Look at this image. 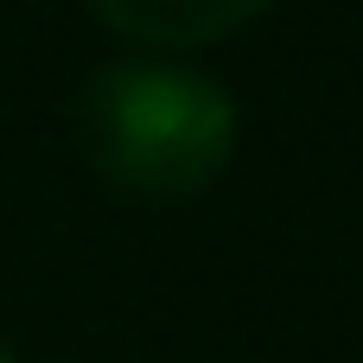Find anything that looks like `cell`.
I'll return each mask as SVG.
<instances>
[{
    "instance_id": "1",
    "label": "cell",
    "mask_w": 363,
    "mask_h": 363,
    "mask_svg": "<svg viewBox=\"0 0 363 363\" xmlns=\"http://www.w3.org/2000/svg\"><path fill=\"white\" fill-rule=\"evenodd\" d=\"M77 128H83L89 160L115 185L147 191V198H179V191L211 185L230 166L236 96L185 57L128 51L83 77Z\"/></svg>"
},
{
    "instance_id": "3",
    "label": "cell",
    "mask_w": 363,
    "mask_h": 363,
    "mask_svg": "<svg viewBox=\"0 0 363 363\" xmlns=\"http://www.w3.org/2000/svg\"><path fill=\"white\" fill-rule=\"evenodd\" d=\"M0 363H19V357H13V351H6V345H0Z\"/></svg>"
},
{
    "instance_id": "2",
    "label": "cell",
    "mask_w": 363,
    "mask_h": 363,
    "mask_svg": "<svg viewBox=\"0 0 363 363\" xmlns=\"http://www.w3.org/2000/svg\"><path fill=\"white\" fill-rule=\"evenodd\" d=\"M262 13H268L262 0H102V6H89L96 26L147 45L153 57L211 45V38H223V32H236V26L262 19Z\"/></svg>"
}]
</instances>
